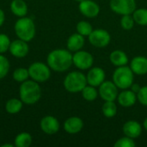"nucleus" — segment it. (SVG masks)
Masks as SVG:
<instances>
[{
    "label": "nucleus",
    "instance_id": "f704fd0d",
    "mask_svg": "<svg viewBox=\"0 0 147 147\" xmlns=\"http://www.w3.org/2000/svg\"><path fill=\"white\" fill-rule=\"evenodd\" d=\"M132 89H133V91L134 92H135V93H138L139 92V90H140V87L138 85V84H132Z\"/></svg>",
    "mask_w": 147,
    "mask_h": 147
},
{
    "label": "nucleus",
    "instance_id": "dca6fc26",
    "mask_svg": "<svg viewBox=\"0 0 147 147\" xmlns=\"http://www.w3.org/2000/svg\"><path fill=\"white\" fill-rule=\"evenodd\" d=\"M84 127V122L79 117H70L64 124V129L70 134H76L79 133Z\"/></svg>",
    "mask_w": 147,
    "mask_h": 147
},
{
    "label": "nucleus",
    "instance_id": "c85d7f7f",
    "mask_svg": "<svg viewBox=\"0 0 147 147\" xmlns=\"http://www.w3.org/2000/svg\"><path fill=\"white\" fill-rule=\"evenodd\" d=\"M134 19L131 15H124L121 19V25L125 30H130L134 28Z\"/></svg>",
    "mask_w": 147,
    "mask_h": 147
},
{
    "label": "nucleus",
    "instance_id": "6e6552de",
    "mask_svg": "<svg viewBox=\"0 0 147 147\" xmlns=\"http://www.w3.org/2000/svg\"><path fill=\"white\" fill-rule=\"evenodd\" d=\"M72 62L76 67L80 70H86L92 66L94 59L93 56L85 51H77L72 55Z\"/></svg>",
    "mask_w": 147,
    "mask_h": 147
},
{
    "label": "nucleus",
    "instance_id": "a878e982",
    "mask_svg": "<svg viewBox=\"0 0 147 147\" xmlns=\"http://www.w3.org/2000/svg\"><path fill=\"white\" fill-rule=\"evenodd\" d=\"M82 92V95H83V97L88 101V102H93L96 99L97 96H98V93L96 91V90L95 89L94 86H85L83 90L81 91Z\"/></svg>",
    "mask_w": 147,
    "mask_h": 147
},
{
    "label": "nucleus",
    "instance_id": "20e7f679",
    "mask_svg": "<svg viewBox=\"0 0 147 147\" xmlns=\"http://www.w3.org/2000/svg\"><path fill=\"white\" fill-rule=\"evenodd\" d=\"M86 85L87 78L80 71L70 72L64 80V86L65 90L71 93L80 92Z\"/></svg>",
    "mask_w": 147,
    "mask_h": 147
},
{
    "label": "nucleus",
    "instance_id": "b1692460",
    "mask_svg": "<svg viewBox=\"0 0 147 147\" xmlns=\"http://www.w3.org/2000/svg\"><path fill=\"white\" fill-rule=\"evenodd\" d=\"M134 22L141 26L147 25V9H138L134 11L133 16Z\"/></svg>",
    "mask_w": 147,
    "mask_h": 147
},
{
    "label": "nucleus",
    "instance_id": "4c0bfd02",
    "mask_svg": "<svg viewBox=\"0 0 147 147\" xmlns=\"http://www.w3.org/2000/svg\"><path fill=\"white\" fill-rule=\"evenodd\" d=\"M75 1H77V2H79V3H80V2H82V1H84V0H75Z\"/></svg>",
    "mask_w": 147,
    "mask_h": 147
},
{
    "label": "nucleus",
    "instance_id": "2f4dec72",
    "mask_svg": "<svg viewBox=\"0 0 147 147\" xmlns=\"http://www.w3.org/2000/svg\"><path fill=\"white\" fill-rule=\"evenodd\" d=\"M10 46V40L9 37L4 34H0V53H5Z\"/></svg>",
    "mask_w": 147,
    "mask_h": 147
},
{
    "label": "nucleus",
    "instance_id": "2eb2a0df",
    "mask_svg": "<svg viewBox=\"0 0 147 147\" xmlns=\"http://www.w3.org/2000/svg\"><path fill=\"white\" fill-rule=\"evenodd\" d=\"M123 133L129 138L136 139L140 136L142 133V127L138 121H128L123 126Z\"/></svg>",
    "mask_w": 147,
    "mask_h": 147
},
{
    "label": "nucleus",
    "instance_id": "5701e85b",
    "mask_svg": "<svg viewBox=\"0 0 147 147\" xmlns=\"http://www.w3.org/2000/svg\"><path fill=\"white\" fill-rule=\"evenodd\" d=\"M32 143V137L28 133H22L16 137L15 146L16 147H28Z\"/></svg>",
    "mask_w": 147,
    "mask_h": 147
},
{
    "label": "nucleus",
    "instance_id": "412c9836",
    "mask_svg": "<svg viewBox=\"0 0 147 147\" xmlns=\"http://www.w3.org/2000/svg\"><path fill=\"white\" fill-rule=\"evenodd\" d=\"M10 9L19 17H23L28 13V6L23 0H13L10 3Z\"/></svg>",
    "mask_w": 147,
    "mask_h": 147
},
{
    "label": "nucleus",
    "instance_id": "f03ea898",
    "mask_svg": "<svg viewBox=\"0 0 147 147\" xmlns=\"http://www.w3.org/2000/svg\"><path fill=\"white\" fill-rule=\"evenodd\" d=\"M20 98L26 104L37 102L41 96L40 85L34 80H26L20 86Z\"/></svg>",
    "mask_w": 147,
    "mask_h": 147
},
{
    "label": "nucleus",
    "instance_id": "473e14b6",
    "mask_svg": "<svg viewBox=\"0 0 147 147\" xmlns=\"http://www.w3.org/2000/svg\"><path fill=\"white\" fill-rule=\"evenodd\" d=\"M137 99L142 105L147 106V86L141 87L140 89L137 93Z\"/></svg>",
    "mask_w": 147,
    "mask_h": 147
},
{
    "label": "nucleus",
    "instance_id": "cd10ccee",
    "mask_svg": "<svg viewBox=\"0 0 147 147\" xmlns=\"http://www.w3.org/2000/svg\"><path fill=\"white\" fill-rule=\"evenodd\" d=\"M29 77L28 70L25 68H18L13 73V78L17 82H24Z\"/></svg>",
    "mask_w": 147,
    "mask_h": 147
},
{
    "label": "nucleus",
    "instance_id": "f257e3e1",
    "mask_svg": "<svg viewBox=\"0 0 147 147\" xmlns=\"http://www.w3.org/2000/svg\"><path fill=\"white\" fill-rule=\"evenodd\" d=\"M47 64L55 71H65L73 64L72 55L70 51L65 49L53 50L47 56Z\"/></svg>",
    "mask_w": 147,
    "mask_h": 147
},
{
    "label": "nucleus",
    "instance_id": "f8f14e48",
    "mask_svg": "<svg viewBox=\"0 0 147 147\" xmlns=\"http://www.w3.org/2000/svg\"><path fill=\"white\" fill-rule=\"evenodd\" d=\"M40 128L45 134L52 135L59 131V122L53 116H45L40 121Z\"/></svg>",
    "mask_w": 147,
    "mask_h": 147
},
{
    "label": "nucleus",
    "instance_id": "bb28decb",
    "mask_svg": "<svg viewBox=\"0 0 147 147\" xmlns=\"http://www.w3.org/2000/svg\"><path fill=\"white\" fill-rule=\"evenodd\" d=\"M77 31L83 36H89L93 31L92 26L90 22L85 21H81L77 24Z\"/></svg>",
    "mask_w": 147,
    "mask_h": 147
},
{
    "label": "nucleus",
    "instance_id": "c756f323",
    "mask_svg": "<svg viewBox=\"0 0 147 147\" xmlns=\"http://www.w3.org/2000/svg\"><path fill=\"white\" fill-rule=\"evenodd\" d=\"M9 60L3 55H0V79L3 78L9 72Z\"/></svg>",
    "mask_w": 147,
    "mask_h": 147
},
{
    "label": "nucleus",
    "instance_id": "39448f33",
    "mask_svg": "<svg viewBox=\"0 0 147 147\" xmlns=\"http://www.w3.org/2000/svg\"><path fill=\"white\" fill-rule=\"evenodd\" d=\"M113 82L122 90L130 88L134 84V72L130 67L126 65L119 66L113 74Z\"/></svg>",
    "mask_w": 147,
    "mask_h": 147
},
{
    "label": "nucleus",
    "instance_id": "7c9ffc66",
    "mask_svg": "<svg viewBox=\"0 0 147 147\" xmlns=\"http://www.w3.org/2000/svg\"><path fill=\"white\" fill-rule=\"evenodd\" d=\"M115 147H134L136 146L134 139L129 138L127 136L123 137L120 140H118L115 143Z\"/></svg>",
    "mask_w": 147,
    "mask_h": 147
},
{
    "label": "nucleus",
    "instance_id": "72a5a7b5",
    "mask_svg": "<svg viewBox=\"0 0 147 147\" xmlns=\"http://www.w3.org/2000/svg\"><path fill=\"white\" fill-rule=\"evenodd\" d=\"M4 19H5V17H4V13H3V11L0 9V27L3 25V22H4Z\"/></svg>",
    "mask_w": 147,
    "mask_h": 147
},
{
    "label": "nucleus",
    "instance_id": "423d86ee",
    "mask_svg": "<svg viewBox=\"0 0 147 147\" xmlns=\"http://www.w3.org/2000/svg\"><path fill=\"white\" fill-rule=\"evenodd\" d=\"M29 77L35 82H45L49 79L51 72L48 66L41 62L33 63L28 68Z\"/></svg>",
    "mask_w": 147,
    "mask_h": 147
},
{
    "label": "nucleus",
    "instance_id": "ddd939ff",
    "mask_svg": "<svg viewBox=\"0 0 147 147\" xmlns=\"http://www.w3.org/2000/svg\"><path fill=\"white\" fill-rule=\"evenodd\" d=\"M86 78H87V83L90 85L97 87L100 86L104 82L105 72L100 67H94L90 70Z\"/></svg>",
    "mask_w": 147,
    "mask_h": 147
},
{
    "label": "nucleus",
    "instance_id": "aec40b11",
    "mask_svg": "<svg viewBox=\"0 0 147 147\" xmlns=\"http://www.w3.org/2000/svg\"><path fill=\"white\" fill-rule=\"evenodd\" d=\"M109 59L113 65L115 66H123L126 65L128 62V58L127 54L121 50H115L110 53Z\"/></svg>",
    "mask_w": 147,
    "mask_h": 147
},
{
    "label": "nucleus",
    "instance_id": "9d476101",
    "mask_svg": "<svg viewBox=\"0 0 147 147\" xmlns=\"http://www.w3.org/2000/svg\"><path fill=\"white\" fill-rule=\"evenodd\" d=\"M99 95L102 100L106 101H115L118 96V87L114 82L106 81L103 82L99 88Z\"/></svg>",
    "mask_w": 147,
    "mask_h": 147
},
{
    "label": "nucleus",
    "instance_id": "7ed1b4c3",
    "mask_svg": "<svg viewBox=\"0 0 147 147\" xmlns=\"http://www.w3.org/2000/svg\"><path fill=\"white\" fill-rule=\"evenodd\" d=\"M15 31L19 39L28 42L34 37L35 26L32 19L23 16L16 21Z\"/></svg>",
    "mask_w": 147,
    "mask_h": 147
},
{
    "label": "nucleus",
    "instance_id": "6ab92c4d",
    "mask_svg": "<svg viewBox=\"0 0 147 147\" xmlns=\"http://www.w3.org/2000/svg\"><path fill=\"white\" fill-rule=\"evenodd\" d=\"M84 45V38L80 34H73L67 40V47L69 51L77 52L79 51Z\"/></svg>",
    "mask_w": 147,
    "mask_h": 147
},
{
    "label": "nucleus",
    "instance_id": "f3484780",
    "mask_svg": "<svg viewBox=\"0 0 147 147\" xmlns=\"http://www.w3.org/2000/svg\"><path fill=\"white\" fill-rule=\"evenodd\" d=\"M130 68L137 75H145L147 73V58L137 56L131 61Z\"/></svg>",
    "mask_w": 147,
    "mask_h": 147
},
{
    "label": "nucleus",
    "instance_id": "393cba45",
    "mask_svg": "<svg viewBox=\"0 0 147 147\" xmlns=\"http://www.w3.org/2000/svg\"><path fill=\"white\" fill-rule=\"evenodd\" d=\"M102 113H103V115L108 118L114 117L116 115L117 107H116L115 103L114 102V101H106L105 102V103L102 105Z\"/></svg>",
    "mask_w": 147,
    "mask_h": 147
},
{
    "label": "nucleus",
    "instance_id": "0eeeda50",
    "mask_svg": "<svg viewBox=\"0 0 147 147\" xmlns=\"http://www.w3.org/2000/svg\"><path fill=\"white\" fill-rule=\"evenodd\" d=\"M111 9L120 15H131L136 9L135 0H111Z\"/></svg>",
    "mask_w": 147,
    "mask_h": 147
},
{
    "label": "nucleus",
    "instance_id": "e433bc0d",
    "mask_svg": "<svg viewBox=\"0 0 147 147\" xmlns=\"http://www.w3.org/2000/svg\"><path fill=\"white\" fill-rule=\"evenodd\" d=\"M144 127H145L146 130H147V118H146V120L144 121Z\"/></svg>",
    "mask_w": 147,
    "mask_h": 147
},
{
    "label": "nucleus",
    "instance_id": "a211bd4d",
    "mask_svg": "<svg viewBox=\"0 0 147 147\" xmlns=\"http://www.w3.org/2000/svg\"><path fill=\"white\" fill-rule=\"evenodd\" d=\"M117 99L121 106L124 108H129L134 105L136 102L137 96L133 90H123L118 95Z\"/></svg>",
    "mask_w": 147,
    "mask_h": 147
},
{
    "label": "nucleus",
    "instance_id": "9b49d317",
    "mask_svg": "<svg viewBox=\"0 0 147 147\" xmlns=\"http://www.w3.org/2000/svg\"><path fill=\"white\" fill-rule=\"evenodd\" d=\"M78 7L80 12L89 18L96 17L100 12V8L98 4L92 0H84L79 3Z\"/></svg>",
    "mask_w": 147,
    "mask_h": 147
},
{
    "label": "nucleus",
    "instance_id": "4be33fe9",
    "mask_svg": "<svg viewBox=\"0 0 147 147\" xmlns=\"http://www.w3.org/2000/svg\"><path fill=\"white\" fill-rule=\"evenodd\" d=\"M22 108V100H18L16 98L13 99H9L5 105V109L9 114L14 115L18 113Z\"/></svg>",
    "mask_w": 147,
    "mask_h": 147
},
{
    "label": "nucleus",
    "instance_id": "1a4fd4ad",
    "mask_svg": "<svg viewBox=\"0 0 147 147\" xmlns=\"http://www.w3.org/2000/svg\"><path fill=\"white\" fill-rule=\"evenodd\" d=\"M110 34L104 29H96L89 35L90 44L96 47H104L110 42Z\"/></svg>",
    "mask_w": 147,
    "mask_h": 147
},
{
    "label": "nucleus",
    "instance_id": "4468645a",
    "mask_svg": "<svg viewBox=\"0 0 147 147\" xmlns=\"http://www.w3.org/2000/svg\"><path fill=\"white\" fill-rule=\"evenodd\" d=\"M9 49L10 53L16 58H23L28 53V46L27 41H24L21 39L10 42Z\"/></svg>",
    "mask_w": 147,
    "mask_h": 147
},
{
    "label": "nucleus",
    "instance_id": "c9c22d12",
    "mask_svg": "<svg viewBox=\"0 0 147 147\" xmlns=\"http://www.w3.org/2000/svg\"><path fill=\"white\" fill-rule=\"evenodd\" d=\"M2 147H13V145H11V144H4V145H3Z\"/></svg>",
    "mask_w": 147,
    "mask_h": 147
}]
</instances>
